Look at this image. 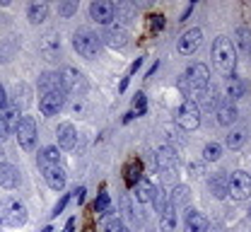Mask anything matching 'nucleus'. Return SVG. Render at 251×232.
<instances>
[{
    "instance_id": "1",
    "label": "nucleus",
    "mask_w": 251,
    "mask_h": 232,
    "mask_svg": "<svg viewBox=\"0 0 251 232\" xmlns=\"http://www.w3.org/2000/svg\"><path fill=\"white\" fill-rule=\"evenodd\" d=\"M213 63L220 73L225 75H234V68H237V53H234V46L227 36H218L213 41Z\"/></svg>"
},
{
    "instance_id": "2",
    "label": "nucleus",
    "mask_w": 251,
    "mask_h": 232,
    "mask_svg": "<svg viewBox=\"0 0 251 232\" xmlns=\"http://www.w3.org/2000/svg\"><path fill=\"white\" fill-rule=\"evenodd\" d=\"M73 46L82 58H97L101 51V36L87 27H80L77 32L73 34Z\"/></svg>"
},
{
    "instance_id": "3",
    "label": "nucleus",
    "mask_w": 251,
    "mask_h": 232,
    "mask_svg": "<svg viewBox=\"0 0 251 232\" xmlns=\"http://www.w3.org/2000/svg\"><path fill=\"white\" fill-rule=\"evenodd\" d=\"M27 223V208L17 199H5L0 203V225L5 228H22Z\"/></svg>"
},
{
    "instance_id": "4",
    "label": "nucleus",
    "mask_w": 251,
    "mask_h": 232,
    "mask_svg": "<svg viewBox=\"0 0 251 232\" xmlns=\"http://www.w3.org/2000/svg\"><path fill=\"white\" fill-rule=\"evenodd\" d=\"M184 82L191 92H205L210 87V70L205 63H191L184 75Z\"/></svg>"
},
{
    "instance_id": "5",
    "label": "nucleus",
    "mask_w": 251,
    "mask_h": 232,
    "mask_svg": "<svg viewBox=\"0 0 251 232\" xmlns=\"http://www.w3.org/2000/svg\"><path fill=\"white\" fill-rule=\"evenodd\" d=\"M176 124L184 131H196L201 126V106L193 100H184L179 111H176Z\"/></svg>"
},
{
    "instance_id": "6",
    "label": "nucleus",
    "mask_w": 251,
    "mask_h": 232,
    "mask_svg": "<svg viewBox=\"0 0 251 232\" xmlns=\"http://www.w3.org/2000/svg\"><path fill=\"white\" fill-rule=\"evenodd\" d=\"M15 135H17V143H20L22 150H34V145H36V121L31 116H20Z\"/></svg>"
},
{
    "instance_id": "7",
    "label": "nucleus",
    "mask_w": 251,
    "mask_h": 232,
    "mask_svg": "<svg viewBox=\"0 0 251 232\" xmlns=\"http://www.w3.org/2000/svg\"><path fill=\"white\" fill-rule=\"evenodd\" d=\"M229 196L234 201H244L251 196V174L237 169L229 174Z\"/></svg>"
},
{
    "instance_id": "8",
    "label": "nucleus",
    "mask_w": 251,
    "mask_h": 232,
    "mask_svg": "<svg viewBox=\"0 0 251 232\" xmlns=\"http://www.w3.org/2000/svg\"><path fill=\"white\" fill-rule=\"evenodd\" d=\"M68 102V95L65 90H53V92H41V100H39V109L44 116H56L65 106Z\"/></svg>"
},
{
    "instance_id": "9",
    "label": "nucleus",
    "mask_w": 251,
    "mask_h": 232,
    "mask_svg": "<svg viewBox=\"0 0 251 232\" xmlns=\"http://www.w3.org/2000/svg\"><path fill=\"white\" fill-rule=\"evenodd\" d=\"M61 77H63V87H65L68 95H85L87 92V82H85V77H82V73L77 68H73V66L63 68Z\"/></svg>"
},
{
    "instance_id": "10",
    "label": "nucleus",
    "mask_w": 251,
    "mask_h": 232,
    "mask_svg": "<svg viewBox=\"0 0 251 232\" xmlns=\"http://www.w3.org/2000/svg\"><path fill=\"white\" fill-rule=\"evenodd\" d=\"M90 15H92V20L97 22V25H104V27H109V25L116 20L114 2H109V0H94L92 5H90Z\"/></svg>"
},
{
    "instance_id": "11",
    "label": "nucleus",
    "mask_w": 251,
    "mask_h": 232,
    "mask_svg": "<svg viewBox=\"0 0 251 232\" xmlns=\"http://www.w3.org/2000/svg\"><path fill=\"white\" fill-rule=\"evenodd\" d=\"M155 162H157V169H162L164 174H172V172L179 167V155L174 153V148L162 145V148H157Z\"/></svg>"
},
{
    "instance_id": "12",
    "label": "nucleus",
    "mask_w": 251,
    "mask_h": 232,
    "mask_svg": "<svg viewBox=\"0 0 251 232\" xmlns=\"http://www.w3.org/2000/svg\"><path fill=\"white\" fill-rule=\"evenodd\" d=\"M104 41H106L109 46H114V49H121V46H126V41H128V32H126L124 22L114 20V22H111V25L104 29Z\"/></svg>"
},
{
    "instance_id": "13",
    "label": "nucleus",
    "mask_w": 251,
    "mask_h": 232,
    "mask_svg": "<svg viewBox=\"0 0 251 232\" xmlns=\"http://www.w3.org/2000/svg\"><path fill=\"white\" fill-rule=\"evenodd\" d=\"M201 39H203V29H198V27H193V29L184 32V36H181V39H179V44H176L179 53H184V56H191V53H193V51L198 49Z\"/></svg>"
},
{
    "instance_id": "14",
    "label": "nucleus",
    "mask_w": 251,
    "mask_h": 232,
    "mask_svg": "<svg viewBox=\"0 0 251 232\" xmlns=\"http://www.w3.org/2000/svg\"><path fill=\"white\" fill-rule=\"evenodd\" d=\"M176 208L169 203V199H164L159 203V230L162 232H172L176 228Z\"/></svg>"
},
{
    "instance_id": "15",
    "label": "nucleus",
    "mask_w": 251,
    "mask_h": 232,
    "mask_svg": "<svg viewBox=\"0 0 251 232\" xmlns=\"http://www.w3.org/2000/svg\"><path fill=\"white\" fill-rule=\"evenodd\" d=\"M0 186L2 189H17L20 186V169L10 162H0Z\"/></svg>"
},
{
    "instance_id": "16",
    "label": "nucleus",
    "mask_w": 251,
    "mask_h": 232,
    "mask_svg": "<svg viewBox=\"0 0 251 232\" xmlns=\"http://www.w3.org/2000/svg\"><path fill=\"white\" fill-rule=\"evenodd\" d=\"M56 138H58V148L61 150H73L75 148V143H77V133H75V126L73 124H61L58 129H56Z\"/></svg>"
},
{
    "instance_id": "17",
    "label": "nucleus",
    "mask_w": 251,
    "mask_h": 232,
    "mask_svg": "<svg viewBox=\"0 0 251 232\" xmlns=\"http://www.w3.org/2000/svg\"><path fill=\"white\" fill-rule=\"evenodd\" d=\"M133 196L138 203H155L157 199V189L152 181H148V179H140L135 186H133Z\"/></svg>"
},
{
    "instance_id": "18",
    "label": "nucleus",
    "mask_w": 251,
    "mask_h": 232,
    "mask_svg": "<svg viewBox=\"0 0 251 232\" xmlns=\"http://www.w3.org/2000/svg\"><path fill=\"white\" fill-rule=\"evenodd\" d=\"M210 194L215 199H225L229 196V174L227 172H215L210 177Z\"/></svg>"
},
{
    "instance_id": "19",
    "label": "nucleus",
    "mask_w": 251,
    "mask_h": 232,
    "mask_svg": "<svg viewBox=\"0 0 251 232\" xmlns=\"http://www.w3.org/2000/svg\"><path fill=\"white\" fill-rule=\"evenodd\" d=\"M184 232H208V218L201 210H188L184 218Z\"/></svg>"
},
{
    "instance_id": "20",
    "label": "nucleus",
    "mask_w": 251,
    "mask_h": 232,
    "mask_svg": "<svg viewBox=\"0 0 251 232\" xmlns=\"http://www.w3.org/2000/svg\"><path fill=\"white\" fill-rule=\"evenodd\" d=\"M36 165H39V169H46V167L61 165L58 148H56V145H46V148H41V150H39V155H36Z\"/></svg>"
},
{
    "instance_id": "21",
    "label": "nucleus",
    "mask_w": 251,
    "mask_h": 232,
    "mask_svg": "<svg viewBox=\"0 0 251 232\" xmlns=\"http://www.w3.org/2000/svg\"><path fill=\"white\" fill-rule=\"evenodd\" d=\"M39 90H41V92L65 90V87H63V77H61V73H56V70L41 73V77H39ZM65 95H68V92H65Z\"/></svg>"
},
{
    "instance_id": "22",
    "label": "nucleus",
    "mask_w": 251,
    "mask_h": 232,
    "mask_svg": "<svg viewBox=\"0 0 251 232\" xmlns=\"http://www.w3.org/2000/svg\"><path fill=\"white\" fill-rule=\"evenodd\" d=\"M41 172H44V179H46V184H49L53 191H61L63 186H65V172H63L61 165L46 167V169H41Z\"/></svg>"
},
{
    "instance_id": "23",
    "label": "nucleus",
    "mask_w": 251,
    "mask_h": 232,
    "mask_svg": "<svg viewBox=\"0 0 251 232\" xmlns=\"http://www.w3.org/2000/svg\"><path fill=\"white\" fill-rule=\"evenodd\" d=\"M225 95H227L229 102L242 100V95H244V82H242V77L227 75V80H225Z\"/></svg>"
},
{
    "instance_id": "24",
    "label": "nucleus",
    "mask_w": 251,
    "mask_h": 232,
    "mask_svg": "<svg viewBox=\"0 0 251 232\" xmlns=\"http://www.w3.org/2000/svg\"><path fill=\"white\" fill-rule=\"evenodd\" d=\"M27 17H29L31 25H41V22L49 17V2H44V0H34V2H29Z\"/></svg>"
},
{
    "instance_id": "25",
    "label": "nucleus",
    "mask_w": 251,
    "mask_h": 232,
    "mask_svg": "<svg viewBox=\"0 0 251 232\" xmlns=\"http://www.w3.org/2000/svg\"><path fill=\"white\" fill-rule=\"evenodd\" d=\"M124 179L128 186H135V184L143 179V162H140V160H130V162L124 167Z\"/></svg>"
},
{
    "instance_id": "26",
    "label": "nucleus",
    "mask_w": 251,
    "mask_h": 232,
    "mask_svg": "<svg viewBox=\"0 0 251 232\" xmlns=\"http://www.w3.org/2000/svg\"><path fill=\"white\" fill-rule=\"evenodd\" d=\"M237 119H239V111H237L234 104H220V109H218L220 126H232V124H237Z\"/></svg>"
},
{
    "instance_id": "27",
    "label": "nucleus",
    "mask_w": 251,
    "mask_h": 232,
    "mask_svg": "<svg viewBox=\"0 0 251 232\" xmlns=\"http://www.w3.org/2000/svg\"><path fill=\"white\" fill-rule=\"evenodd\" d=\"M145 111H148V100H145V95H143V92H138V95L133 97V109H130V111H126L124 124L133 121L135 116H145Z\"/></svg>"
},
{
    "instance_id": "28",
    "label": "nucleus",
    "mask_w": 251,
    "mask_h": 232,
    "mask_svg": "<svg viewBox=\"0 0 251 232\" xmlns=\"http://www.w3.org/2000/svg\"><path fill=\"white\" fill-rule=\"evenodd\" d=\"M203 97H201V104H203V111H218L220 109V95H218V90L215 87H208L205 92H201Z\"/></svg>"
},
{
    "instance_id": "29",
    "label": "nucleus",
    "mask_w": 251,
    "mask_h": 232,
    "mask_svg": "<svg viewBox=\"0 0 251 232\" xmlns=\"http://www.w3.org/2000/svg\"><path fill=\"white\" fill-rule=\"evenodd\" d=\"M220 157H222V145L208 143V145L203 148V160H205V162H218Z\"/></svg>"
},
{
    "instance_id": "30",
    "label": "nucleus",
    "mask_w": 251,
    "mask_h": 232,
    "mask_svg": "<svg viewBox=\"0 0 251 232\" xmlns=\"http://www.w3.org/2000/svg\"><path fill=\"white\" fill-rule=\"evenodd\" d=\"M167 199H169V203H172L174 208H179V206H184V203L188 201V189H186V186H176V189H174Z\"/></svg>"
},
{
    "instance_id": "31",
    "label": "nucleus",
    "mask_w": 251,
    "mask_h": 232,
    "mask_svg": "<svg viewBox=\"0 0 251 232\" xmlns=\"http://www.w3.org/2000/svg\"><path fill=\"white\" fill-rule=\"evenodd\" d=\"M114 10L119 12L116 20L124 22V25H126V20H130V17L135 15V5H133V2H119V5H114Z\"/></svg>"
},
{
    "instance_id": "32",
    "label": "nucleus",
    "mask_w": 251,
    "mask_h": 232,
    "mask_svg": "<svg viewBox=\"0 0 251 232\" xmlns=\"http://www.w3.org/2000/svg\"><path fill=\"white\" fill-rule=\"evenodd\" d=\"M237 44H239V49H242L244 53L251 51V32L247 27H237Z\"/></svg>"
},
{
    "instance_id": "33",
    "label": "nucleus",
    "mask_w": 251,
    "mask_h": 232,
    "mask_svg": "<svg viewBox=\"0 0 251 232\" xmlns=\"http://www.w3.org/2000/svg\"><path fill=\"white\" fill-rule=\"evenodd\" d=\"M109 194H106V189H101L99 191V196H97V201H94V213H99V215H104L106 210H109Z\"/></svg>"
},
{
    "instance_id": "34",
    "label": "nucleus",
    "mask_w": 251,
    "mask_h": 232,
    "mask_svg": "<svg viewBox=\"0 0 251 232\" xmlns=\"http://www.w3.org/2000/svg\"><path fill=\"white\" fill-rule=\"evenodd\" d=\"M2 116H5V121H7L10 131H12V129H17V124H20V109H17L15 104H10V106H7V111H5Z\"/></svg>"
},
{
    "instance_id": "35",
    "label": "nucleus",
    "mask_w": 251,
    "mask_h": 232,
    "mask_svg": "<svg viewBox=\"0 0 251 232\" xmlns=\"http://www.w3.org/2000/svg\"><path fill=\"white\" fill-rule=\"evenodd\" d=\"M244 140H247V135L242 131H232L227 135V148H232V150H239L242 145H244Z\"/></svg>"
},
{
    "instance_id": "36",
    "label": "nucleus",
    "mask_w": 251,
    "mask_h": 232,
    "mask_svg": "<svg viewBox=\"0 0 251 232\" xmlns=\"http://www.w3.org/2000/svg\"><path fill=\"white\" fill-rule=\"evenodd\" d=\"M104 232H128V230H126V225L119 218H109V220L104 223Z\"/></svg>"
},
{
    "instance_id": "37",
    "label": "nucleus",
    "mask_w": 251,
    "mask_h": 232,
    "mask_svg": "<svg viewBox=\"0 0 251 232\" xmlns=\"http://www.w3.org/2000/svg\"><path fill=\"white\" fill-rule=\"evenodd\" d=\"M68 203H70V194H65V196H63V199L58 201L56 206H53V210H51V218H58V215H61L63 210L68 208Z\"/></svg>"
},
{
    "instance_id": "38",
    "label": "nucleus",
    "mask_w": 251,
    "mask_h": 232,
    "mask_svg": "<svg viewBox=\"0 0 251 232\" xmlns=\"http://www.w3.org/2000/svg\"><path fill=\"white\" fill-rule=\"evenodd\" d=\"M75 10H77V2H75V0H70V2H61V5H58V12H61L63 17L75 15Z\"/></svg>"
},
{
    "instance_id": "39",
    "label": "nucleus",
    "mask_w": 251,
    "mask_h": 232,
    "mask_svg": "<svg viewBox=\"0 0 251 232\" xmlns=\"http://www.w3.org/2000/svg\"><path fill=\"white\" fill-rule=\"evenodd\" d=\"M162 27H164V17L162 15H152L150 17V29H152V34H157Z\"/></svg>"
},
{
    "instance_id": "40",
    "label": "nucleus",
    "mask_w": 251,
    "mask_h": 232,
    "mask_svg": "<svg viewBox=\"0 0 251 232\" xmlns=\"http://www.w3.org/2000/svg\"><path fill=\"white\" fill-rule=\"evenodd\" d=\"M7 135H10V126H7L5 116L0 114V143H2V140H7Z\"/></svg>"
},
{
    "instance_id": "41",
    "label": "nucleus",
    "mask_w": 251,
    "mask_h": 232,
    "mask_svg": "<svg viewBox=\"0 0 251 232\" xmlns=\"http://www.w3.org/2000/svg\"><path fill=\"white\" fill-rule=\"evenodd\" d=\"M10 106V100H7V92H5V87L0 85V109H7Z\"/></svg>"
},
{
    "instance_id": "42",
    "label": "nucleus",
    "mask_w": 251,
    "mask_h": 232,
    "mask_svg": "<svg viewBox=\"0 0 251 232\" xmlns=\"http://www.w3.org/2000/svg\"><path fill=\"white\" fill-rule=\"evenodd\" d=\"M140 66H143V58H135V61H133V66H130V70H128V77H130L133 73H138V68Z\"/></svg>"
},
{
    "instance_id": "43",
    "label": "nucleus",
    "mask_w": 251,
    "mask_h": 232,
    "mask_svg": "<svg viewBox=\"0 0 251 232\" xmlns=\"http://www.w3.org/2000/svg\"><path fill=\"white\" fill-rule=\"evenodd\" d=\"M63 232H75V218H70V220L65 223V228H63Z\"/></svg>"
},
{
    "instance_id": "44",
    "label": "nucleus",
    "mask_w": 251,
    "mask_h": 232,
    "mask_svg": "<svg viewBox=\"0 0 251 232\" xmlns=\"http://www.w3.org/2000/svg\"><path fill=\"white\" fill-rule=\"evenodd\" d=\"M128 82H130V77H128V75H126L124 80L119 82V92H121V95H124V92H126V87H128Z\"/></svg>"
},
{
    "instance_id": "45",
    "label": "nucleus",
    "mask_w": 251,
    "mask_h": 232,
    "mask_svg": "<svg viewBox=\"0 0 251 232\" xmlns=\"http://www.w3.org/2000/svg\"><path fill=\"white\" fill-rule=\"evenodd\" d=\"M75 194H77V196H75V199H77V203H85V194H87V191H85L82 186H80V189H77Z\"/></svg>"
},
{
    "instance_id": "46",
    "label": "nucleus",
    "mask_w": 251,
    "mask_h": 232,
    "mask_svg": "<svg viewBox=\"0 0 251 232\" xmlns=\"http://www.w3.org/2000/svg\"><path fill=\"white\" fill-rule=\"evenodd\" d=\"M191 10H193V2H191V5H188L186 10H184V15H181V20H186L188 15H191Z\"/></svg>"
},
{
    "instance_id": "47",
    "label": "nucleus",
    "mask_w": 251,
    "mask_h": 232,
    "mask_svg": "<svg viewBox=\"0 0 251 232\" xmlns=\"http://www.w3.org/2000/svg\"><path fill=\"white\" fill-rule=\"evenodd\" d=\"M41 232H53V228H51V225H46V228H44Z\"/></svg>"
},
{
    "instance_id": "48",
    "label": "nucleus",
    "mask_w": 251,
    "mask_h": 232,
    "mask_svg": "<svg viewBox=\"0 0 251 232\" xmlns=\"http://www.w3.org/2000/svg\"><path fill=\"white\" fill-rule=\"evenodd\" d=\"M249 218H251V208H249Z\"/></svg>"
},
{
    "instance_id": "49",
    "label": "nucleus",
    "mask_w": 251,
    "mask_h": 232,
    "mask_svg": "<svg viewBox=\"0 0 251 232\" xmlns=\"http://www.w3.org/2000/svg\"><path fill=\"white\" fill-rule=\"evenodd\" d=\"M85 232H90V230H85Z\"/></svg>"
}]
</instances>
